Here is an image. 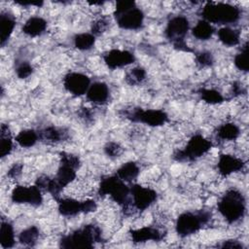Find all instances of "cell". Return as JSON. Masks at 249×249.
<instances>
[{
	"label": "cell",
	"instance_id": "1",
	"mask_svg": "<svg viewBox=\"0 0 249 249\" xmlns=\"http://www.w3.org/2000/svg\"><path fill=\"white\" fill-rule=\"evenodd\" d=\"M80 165L81 161L78 156L62 152L60 153V163L55 176L50 178L49 176L42 175L37 178L35 185L51 194L56 200L60 197L61 191L74 181Z\"/></svg>",
	"mask_w": 249,
	"mask_h": 249
},
{
	"label": "cell",
	"instance_id": "2",
	"mask_svg": "<svg viewBox=\"0 0 249 249\" xmlns=\"http://www.w3.org/2000/svg\"><path fill=\"white\" fill-rule=\"evenodd\" d=\"M102 241L101 230L93 225L88 224L79 228L68 234L63 235L59 239V247L70 249V248H83L91 249L95 243Z\"/></svg>",
	"mask_w": 249,
	"mask_h": 249
},
{
	"label": "cell",
	"instance_id": "3",
	"mask_svg": "<svg viewBox=\"0 0 249 249\" xmlns=\"http://www.w3.org/2000/svg\"><path fill=\"white\" fill-rule=\"evenodd\" d=\"M217 208L229 224H233L244 217L246 200L241 192L236 189H230L219 199Z\"/></svg>",
	"mask_w": 249,
	"mask_h": 249
},
{
	"label": "cell",
	"instance_id": "4",
	"mask_svg": "<svg viewBox=\"0 0 249 249\" xmlns=\"http://www.w3.org/2000/svg\"><path fill=\"white\" fill-rule=\"evenodd\" d=\"M114 17L118 26L126 30H137L142 27L144 22V13L134 1H118Z\"/></svg>",
	"mask_w": 249,
	"mask_h": 249
},
{
	"label": "cell",
	"instance_id": "5",
	"mask_svg": "<svg viewBox=\"0 0 249 249\" xmlns=\"http://www.w3.org/2000/svg\"><path fill=\"white\" fill-rule=\"evenodd\" d=\"M203 20L212 23L229 24L236 22L240 18L239 8L223 2H207L201 9Z\"/></svg>",
	"mask_w": 249,
	"mask_h": 249
},
{
	"label": "cell",
	"instance_id": "6",
	"mask_svg": "<svg viewBox=\"0 0 249 249\" xmlns=\"http://www.w3.org/2000/svg\"><path fill=\"white\" fill-rule=\"evenodd\" d=\"M97 193L101 197L109 196L115 202L123 206L124 211L129 206L130 187H128L125 182L120 179L116 174L102 177Z\"/></svg>",
	"mask_w": 249,
	"mask_h": 249
},
{
	"label": "cell",
	"instance_id": "7",
	"mask_svg": "<svg viewBox=\"0 0 249 249\" xmlns=\"http://www.w3.org/2000/svg\"><path fill=\"white\" fill-rule=\"evenodd\" d=\"M211 217V211L206 209L183 212L176 220L175 231L181 237L190 236L208 224Z\"/></svg>",
	"mask_w": 249,
	"mask_h": 249
},
{
	"label": "cell",
	"instance_id": "8",
	"mask_svg": "<svg viewBox=\"0 0 249 249\" xmlns=\"http://www.w3.org/2000/svg\"><path fill=\"white\" fill-rule=\"evenodd\" d=\"M213 144L201 134L193 135L187 145L173 154V159L177 161H193L207 154Z\"/></svg>",
	"mask_w": 249,
	"mask_h": 249
},
{
	"label": "cell",
	"instance_id": "9",
	"mask_svg": "<svg viewBox=\"0 0 249 249\" xmlns=\"http://www.w3.org/2000/svg\"><path fill=\"white\" fill-rule=\"evenodd\" d=\"M189 29V19L184 16H175L168 20L164 33L165 37L172 43L175 49L183 52H192L185 42V37Z\"/></svg>",
	"mask_w": 249,
	"mask_h": 249
},
{
	"label": "cell",
	"instance_id": "10",
	"mask_svg": "<svg viewBox=\"0 0 249 249\" xmlns=\"http://www.w3.org/2000/svg\"><path fill=\"white\" fill-rule=\"evenodd\" d=\"M122 114L133 123H141L149 126H160L168 122V115L160 109L131 108L123 110Z\"/></svg>",
	"mask_w": 249,
	"mask_h": 249
},
{
	"label": "cell",
	"instance_id": "11",
	"mask_svg": "<svg viewBox=\"0 0 249 249\" xmlns=\"http://www.w3.org/2000/svg\"><path fill=\"white\" fill-rule=\"evenodd\" d=\"M56 201L59 214L65 217H72L81 213H90L97 208V204L93 199L77 200L71 197H59Z\"/></svg>",
	"mask_w": 249,
	"mask_h": 249
},
{
	"label": "cell",
	"instance_id": "12",
	"mask_svg": "<svg viewBox=\"0 0 249 249\" xmlns=\"http://www.w3.org/2000/svg\"><path fill=\"white\" fill-rule=\"evenodd\" d=\"M11 200L14 203L22 204L27 203L32 206H40L43 202V196L41 193V189L34 186H17L14 188L11 194Z\"/></svg>",
	"mask_w": 249,
	"mask_h": 249
},
{
	"label": "cell",
	"instance_id": "13",
	"mask_svg": "<svg viewBox=\"0 0 249 249\" xmlns=\"http://www.w3.org/2000/svg\"><path fill=\"white\" fill-rule=\"evenodd\" d=\"M130 196L132 197L133 206L138 211L146 210L156 202L158 198V194L155 190L139 184H133L130 186Z\"/></svg>",
	"mask_w": 249,
	"mask_h": 249
},
{
	"label": "cell",
	"instance_id": "14",
	"mask_svg": "<svg viewBox=\"0 0 249 249\" xmlns=\"http://www.w3.org/2000/svg\"><path fill=\"white\" fill-rule=\"evenodd\" d=\"M90 86V79L80 72H69L63 78L64 89L74 96H81L87 93Z\"/></svg>",
	"mask_w": 249,
	"mask_h": 249
},
{
	"label": "cell",
	"instance_id": "15",
	"mask_svg": "<svg viewBox=\"0 0 249 249\" xmlns=\"http://www.w3.org/2000/svg\"><path fill=\"white\" fill-rule=\"evenodd\" d=\"M103 60L109 69L115 70L133 63L135 56L129 51L113 49L103 54Z\"/></svg>",
	"mask_w": 249,
	"mask_h": 249
},
{
	"label": "cell",
	"instance_id": "16",
	"mask_svg": "<svg viewBox=\"0 0 249 249\" xmlns=\"http://www.w3.org/2000/svg\"><path fill=\"white\" fill-rule=\"evenodd\" d=\"M129 234L133 243H143L149 240L160 241L165 236L164 231L151 226L131 230L129 231Z\"/></svg>",
	"mask_w": 249,
	"mask_h": 249
},
{
	"label": "cell",
	"instance_id": "17",
	"mask_svg": "<svg viewBox=\"0 0 249 249\" xmlns=\"http://www.w3.org/2000/svg\"><path fill=\"white\" fill-rule=\"evenodd\" d=\"M244 161L232 155L221 154L217 163L218 171L223 177H227L236 171L241 170L244 167Z\"/></svg>",
	"mask_w": 249,
	"mask_h": 249
},
{
	"label": "cell",
	"instance_id": "18",
	"mask_svg": "<svg viewBox=\"0 0 249 249\" xmlns=\"http://www.w3.org/2000/svg\"><path fill=\"white\" fill-rule=\"evenodd\" d=\"M86 95L88 100L93 104L102 105L108 101L109 88L103 82H95L90 84Z\"/></svg>",
	"mask_w": 249,
	"mask_h": 249
},
{
	"label": "cell",
	"instance_id": "19",
	"mask_svg": "<svg viewBox=\"0 0 249 249\" xmlns=\"http://www.w3.org/2000/svg\"><path fill=\"white\" fill-rule=\"evenodd\" d=\"M16 26V18L8 11H2L0 14V31H1V46L4 47L9 41Z\"/></svg>",
	"mask_w": 249,
	"mask_h": 249
},
{
	"label": "cell",
	"instance_id": "20",
	"mask_svg": "<svg viewBox=\"0 0 249 249\" xmlns=\"http://www.w3.org/2000/svg\"><path fill=\"white\" fill-rule=\"evenodd\" d=\"M47 29V21L41 17L29 18L22 26V32L29 37L42 35Z\"/></svg>",
	"mask_w": 249,
	"mask_h": 249
},
{
	"label": "cell",
	"instance_id": "21",
	"mask_svg": "<svg viewBox=\"0 0 249 249\" xmlns=\"http://www.w3.org/2000/svg\"><path fill=\"white\" fill-rule=\"evenodd\" d=\"M39 140L48 143H58L66 138L67 132L63 128L56 127L54 125H49L40 130L39 132Z\"/></svg>",
	"mask_w": 249,
	"mask_h": 249
},
{
	"label": "cell",
	"instance_id": "22",
	"mask_svg": "<svg viewBox=\"0 0 249 249\" xmlns=\"http://www.w3.org/2000/svg\"><path fill=\"white\" fill-rule=\"evenodd\" d=\"M140 173V168L134 161H127L122 164L116 171V175L124 182H132Z\"/></svg>",
	"mask_w": 249,
	"mask_h": 249
},
{
	"label": "cell",
	"instance_id": "23",
	"mask_svg": "<svg viewBox=\"0 0 249 249\" xmlns=\"http://www.w3.org/2000/svg\"><path fill=\"white\" fill-rule=\"evenodd\" d=\"M0 244L2 248H12L15 245V231L13 225L8 221H2L0 227Z\"/></svg>",
	"mask_w": 249,
	"mask_h": 249
},
{
	"label": "cell",
	"instance_id": "24",
	"mask_svg": "<svg viewBox=\"0 0 249 249\" xmlns=\"http://www.w3.org/2000/svg\"><path fill=\"white\" fill-rule=\"evenodd\" d=\"M218 38L225 46L233 47L239 44L240 32L231 27H222L218 30Z\"/></svg>",
	"mask_w": 249,
	"mask_h": 249
},
{
	"label": "cell",
	"instance_id": "25",
	"mask_svg": "<svg viewBox=\"0 0 249 249\" xmlns=\"http://www.w3.org/2000/svg\"><path fill=\"white\" fill-rule=\"evenodd\" d=\"M13 146L10 128L7 124H2L0 129V157L3 159L10 155L13 150Z\"/></svg>",
	"mask_w": 249,
	"mask_h": 249
},
{
	"label": "cell",
	"instance_id": "26",
	"mask_svg": "<svg viewBox=\"0 0 249 249\" xmlns=\"http://www.w3.org/2000/svg\"><path fill=\"white\" fill-rule=\"evenodd\" d=\"M214 33V27L211 25V23L207 22L206 20H199L193 28H192V34L195 38L201 41L209 40Z\"/></svg>",
	"mask_w": 249,
	"mask_h": 249
},
{
	"label": "cell",
	"instance_id": "27",
	"mask_svg": "<svg viewBox=\"0 0 249 249\" xmlns=\"http://www.w3.org/2000/svg\"><path fill=\"white\" fill-rule=\"evenodd\" d=\"M216 134L222 140H235L240 134V128L233 123H226L217 128Z\"/></svg>",
	"mask_w": 249,
	"mask_h": 249
},
{
	"label": "cell",
	"instance_id": "28",
	"mask_svg": "<svg viewBox=\"0 0 249 249\" xmlns=\"http://www.w3.org/2000/svg\"><path fill=\"white\" fill-rule=\"evenodd\" d=\"M15 140L20 147L30 148L39 140V133L34 129H24L16 136Z\"/></svg>",
	"mask_w": 249,
	"mask_h": 249
},
{
	"label": "cell",
	"instance_id": "29",
	"mask_svg": "<svg viewBox=\"0 0 249 249\" xmlns=\"http://www.w3.org/2000/svg\"><path fill=\"white\" fill-rule=\"evenodd\" d=\"M74 46L80 51H89L95 44V36L91 33H78L73 38Z\"/></svg>",
	"mask_w": 249,
	"mask_h": 249
},
{
	"label": "cell",
	"instance_id": "30",
	"mask_svg": "<svg viewBox=\"0 0 249 249\" xmlns=\"http://www.w3.org/2000/svg\"><path fill=\"white\" fill-rule=\"evenodd\" d=\"M39 237V229L36 226H30L18 234L19 243L26 246H34Z\"/></svg>",
	"mask_w": 249,
	"mask_h": 249
},
{
	"label": "cell",
	"instance_id": "31",
	"mask_svg": "<svg viewBox=\"0 0 249 249\" xmlns=\"http://www.w3.org/2000/svg\"><path fill=\"white\" fill-rule=\"evenodd\" d=\"M198 94L200 95V98L204 102L211 104V105L222 103L225 100L222 93L214 89H205V88L199 89Z\"/></svg>",
	"mask_w": 249,
	"mask_h": 249
},
{
	"label": "cell",
	"instance_id": "32",
	"mask_svg": "<svg viewBox=\"0 0 249 249\" xmlns=\"http://www.w3.org/2000/svg\"><path fill=\"white\" fill-rule=\"evenodd\" d=\"M233 63L235 67L242 71V72H248L249 70V63H248V41L244 43L239 53H236L234 56Z\"/></svg>",
	"mask_w": 249,
	"mask_h": 249
},
{
	"label": "cell",
	"instance_id": "33",
	"mask_svg": "<svg viewBox=\"0 0 249 249\" xmlns=\"http://www.w3.org/2000/svg\"><path fill=\"white\" fill-rule=\"evenodd\" d=\"M146 78V70L143 67H134L132 69H130L125 77L124 80L125 82L130 85V86H136L141 84Z\"/></svg>",
	"mask_w": 249,
	"mask_h": 249
},
{
	"label": "cell",
	"instance_id": "34",
	"mask_svg": "<svg viewBox=\"0 0 249 249\" xmlns=\"http://www.w3.org/2000/svg\"><path fill=\"white\" fill-rule=\"evenodd\" d=\"M108 25H109V20L106 18H100L91 23L90 33L96 37V36L102 34L103 32H105Z\"/></svg>",
	"mask_w": 249,
	"mask_h": 249
},
{
	"label": "cell",
	"instance_id": "35",
	"mask_svg": "<svg viewBox=\"0 0 249 249\" xmlns=\"http://www.w3.org/2000/svg\"><path fill=\"white\" fill-rule=\"evenodd\" d=\"M16 73L19 79H25L33 73V67L28 61H21L17 65Z\"/></svg>",
	"mask_w": 249,
	"mask_h": 249
},
{
	"label": "cell",
	"instance_id": "36",
	"mask_svg": "<svg viewBox=\"0 0 249 249\" xmlns=\"http://www.w3.org/2000/svg\"><path fill=\"white\" fill-rule=\"evenodd\" d=\"M196 61L200 67L211 66L214 62V58L211 53L209 52H200L196 55Z\"/></svg>",
	"mask_w": 249,
	"mask_h": 249
},
{
	"label": "cell",
	"instance_id": "37",
	"mask_svg": "<svg viewBox=\"0 0 249 249\" xmlns=\"http://www.w3.org/2000/svg\"><path fill=\"white\" fill-rule=\"evenodd\" d=\"M104 152L109 158L114 159V158L119 157L122 154L123 148L119 143L110 141V142L106 143V145L104 146Z\"/></svg>",
	"mask_w": 249,
	"mask_h": 249
},
{
	"label": "cell",
	"instance_id": "38",
	"mask_svg": "<svg viewBox=\"0 0 249 249\" xmlns=\"http://www.w3.org/2000/svg\"><path fill=\"white\" fill-rule=\"evenodd\" d=\"M220 248H231V249H242L244 248V245L241 241H238L236 239H228L222 242V244L219 245Z\"/></svg>",
	"mask_w": 249,
	"mask_h": 249
},
{
	"label": "cell",
	"instance_id": "39",
	"mask_svg": "<svg viewBox=\"0 0 249 249\" xmlns=\"http://www.w3.org/2000/svg\"><path fill=\"white\" fill-rule=\"evenodd\" d=\"M22 168H23V164H22V163H19V162L14 163V164L11 166V168L8 170L7 176H8L9 178H12V179L18 178V177L21 174Z\"/></svg>",
	"mask_w": 249,
	"mask_h": 249
},
{
	"label": "cell",
	"instance_id": "40",
	"mask_svg": "<svg viewBox=\"0 0 249 249\" xmlns=\"http://www.w3.org/2000/svg\"><path fill=\"white\" fill-rule=\"evenodd\" d=\"M79 115H80V117L82 119H84L87 122H89V121H90L92 119V113L88 108H82V110L80 111Z\"/></svg>",
	"mask_w": 249,
	"mask_h": 249
},
{
	"label": "cell",
	"instance_id": "41",
	"mask_svg": "<svg viewBox=\"0 0 249 249\" xmlns=\"http://www.w3.org/2000/svg\"><path fill=\"white\" fill-rule=\"evenodd\" d=\"M244 89L242 87V85H240L239 83H233L232 85V95L233 96H237L240 95L244 92Z\"/></svg>",
	"mask_w": 249,
	"mask_h": 249
},
{
	"label": "cell",
	"instance_id": "42",
	"mask_svg": "<svg viewBox=\"0 0 249 249\" xmlns=\"http://www.w3.org/2000/svg\"><path fill=\"white\" fill-rule=\"evenodd\" d=\"M16 3L21 6H37V7H40L44 4V2H25V1H17Z\"/></svg>",
	"mask_w": 249,
	"mask_h": 249
}]
</instances>
